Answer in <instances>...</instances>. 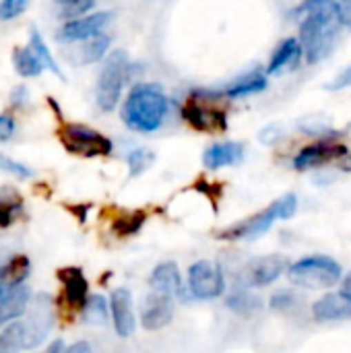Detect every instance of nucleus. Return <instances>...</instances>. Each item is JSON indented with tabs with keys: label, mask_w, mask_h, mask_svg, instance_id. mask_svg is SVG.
<instances>
[{
	"label": "nucleus",
	"mask_w": 351,
	"mask_h": 353,
	"mask_svg": "<svg viewBox=\"0 0 351 353\" xmlns=\"http://www.w3.org/2000/svg\"><path fill=\"white\" fill-rule=\"evenodd\" d=\"M292 19L300 21V46L306 62H321L333 46V37L341 27L339 10L333 0H304L292 12Z\"/></svg>",
	"instance_id": "f257e3e1"
},
{
	"label": "nucleus",
	"mask_w": 351,
	"mask_h": 353,
	"mask_svg": "<svg viewBox=\"0 0 351 353\" xmlns=\"http://www.w3.org/2000/svg\"><path fill=\"white\" fill-rule=\"evenodd\" d=\"M122 122L134 132H155L168 116V97L157 85L141 83L130 89L120 110Z\"/></svg>",
	"instance_id": "f03ea898"
},
{
	"label": "nucleus",
	"mask_w": 351,
	"mask_h": 353,
	"mask_svg": "<svg viewBox=\"0 0 351 353\" xmlns=\"http://www.w3.org/2000/svg\"><path fill=\"white\" fill-rule=\"evenodd\" d=\"M298 211V196L288 192L275 203H271L261 213L252 215L250 219H244L238 225H232L219 234L221 240H257L259 236L267 234L277 219H290Z\"/></svg>",
	"instance_id": "7ed1b4c3"
},
{
	"label": "nucleus",
	"mask_w": 351,
	"mask_h": 353,
	"mask_svg": "<svg viewBox=\"0 0 351 353\" xmlns=\"http://www.w3.org/2000/svg\"><path fill=\"white\" fill-rule=\"evenodd\" d=\"M341 265L327 254L304 256L288 269V277L294 285L306 290H327L341 281Z\"/></svg>",
	"instance_id": "20e7f679"
},
{
	"label": "nucleus",
	"mask_w": 351,
	"mask_h": 353,
	"mask_svg": "<svg viewBox=\"0 0 351 353\" xmlns=\"http://www.w3.org/2000/svg\"><path fill=\"white\" fill-rule=\"evenodd\" d=\"M128 54L124 50H114L106 56L97 87H95V101L101 112H114L120 97L124 83L128 79Z\"/></svg>",
	"instance_id": "39448f33"
},
{
	"label": "nucleus",
	"mask_w": 351,
	"mask_h": 353,
	"mask_svg": "<svg viewBox=\"0 0 351 353\" xmlns=\"http://www.w3.org/2000/svg\"><path fill=\"white\" fill-rule=\"evenodd\" d=\"M58 137H60V143L64 145V149L79 157H106L114 149V145L108 137H103L101 132H97L91 126L77 124V122L64 124L58 130Z\"/></svg>",
	"instance_id": "423d86ee"
},
{
	"label": "nucleus",
	"mask_w": 351,
	"mask_h": 353,
	"mask_svg": "<svg viewBox=\"0 0 351 353\" xmlns=\"http://www.w3.org/2000/svg\"><path fill=\"white\" fill-rule=\"evenodd\" d=\"M188 292L197 300H217L225 292V277L219 265L199 261L188 269Z\"/></svg>",
	"instance_id": "0eeeda50"
},
{
	"label": "nucleus",
	"mask_w": 351,
	"mask_h": 353,
	"mask_svg": "<svg viewBox=\"0 0 351 353\" xmlns=\"http://www.w3.org/2000/svg\"><path fill=\"white\" fill-rule=\"evenodd\" d=\"M182 118L194 130H201V132H221L228 128L225 112L211 105L207 97H201V95H190V99L182 108Z\"/></svg>",
	"instance_id": "6e6552de"
},
{
	"label": "nucleus",
	"mask_w": 351,
	"mask_h": 353,
	"mask_svg": "<svg viewBox=\"0 0 351 353\" xmlns=\"http://www.w3.org/2000/svg\"><path fill=\"white\" fill-rule=\"evenodd\" d=\"M23 325H25V333H27V350L41 345L54 327V302H52V298L46 294H39L31 302L29 316Z\"/></svg>",
	"instance_id": "1a4fd4ad"
},
{
	"label": "nucleus",
	"mask_w": 351,
	"mask_h": 353,
	"mask_svg": "<svg viewBox=\"0 0 351 353\" xmlns=\"http://www.w3.org/2000/svg\"><path fill=\"white\" fill-rule=\"evenodd\" d=\"M112 17H114V12L101 10V12L79 17L74 21H66L60 27L56 37H58V41H64V43H81V41L93 39L103 33V29L112 21Z\"/></svg>",
	"instance_id": "9d476101"
},
{
	"label": "nucleus",
	"mask_w": 351,
	"mask_h": 353,
	"mask_svg": "<svg viewBox=\"0 0 351 353\" xmlns=\"http://www.w3.org/2000/svg\"><path fill=\"white\" fill-rule=\"evenodd\" d=\"M343 157H350V151L345 145L333 143V141H317L298 151V155L294 157V170L306 172V170L321 168L329 161H337Z\"/></svg>",
	"instance_id": "9b49d317"
},
{
	"label": "nucleus",
	"mask_w": 351,
	"mask_h": 353,
	"mask_svg": "<svg viewBox=\"0 0 351 353\" xmlns=\"http://www.w3.org/2000/svg\"><path fill=\"white\" fill-rule=\"evenodd\" d=\"M290 269L288 259L281 254H269V256H261L254 259L248 267H246V283L250 288H265L275 283L285 271Z\"/></svg>",
	"instance_id": "f8f14e48"
},
{
	"label": "nucleus",
	"mask_w": 351,
	"mask_h": 353,
	"mask_svg": "<svg viewBox=\"0 0 351 353\" xmlns=\"http://www.w3.org/2000/svg\"><path fill=\"white\" fill-rule=\"evenodd\" d=\"M110 312H112V321H114V331L118 333V337L128 339L134 333L137 321H134V312H132V294L126 288H118L112 292L110 296Z\"/></svg>",
	"instance_id": "ddd939ff"
},
{
	"label": "nucleus",
	"mask_w": 351,
	"mask_h": 353,
	"mask_svg": "<svg viewBox=\"0 0 351 353\" xmlns=\"http://www.w3.org/2000/svg\"><path fill=\"white\" fill-rule=\"evenodd\" d=\"M174 298L163 294H151L145 298V304L141 308V323L147 331H159L168 327L174 319Z\"/></svg>",
	"instance_id": "4468645a"
},
{
	"label": "nucleus",
	"mask_w": 351,
	"mask_h": 353,
	"mask_svg": "<svg viewBox=\"0 0 351 353\" xmlns=\"http://www.w3.org/2000/svg\"><path fill=\"white\" fill-rule=\"evenodd\" d=\"M58 279L62 283V300L70 310H83L89 300V283L81 269L66 267L58 271Z\"/></svg>",
	"instance_id": "2eb2a0df"
},
{
	"label": "nucleus",
	"mask_w": 351,
	"mask_h": 353,
	"mask_svg": "<svg viewBox=\"0 0 351 353\" xmlns=\"http://www.w3.org/2000/svg\"><path fill=\"white\" fill-rule=\"evenodd\" d=\"M312 314L319 323H331V321H348L351 319V298L343 292L327 294L321 300L314 302Z\"/></svg>",
	"instance_id": "dca6fc26"
},
{
	"label": "nucleus",
	"mask_w": 351,
	"mask_h": 353,
	"mask_svg": "<svg viewBox=\"0 0 351 353\" xmlns=\"http://www.w3.org/2000/svg\"><path fill=\"white\" fill-rule=\"evenodd\" d=\"M149 285L155 294L163 296H180L184 298V285H182V275L176 263H161L153 269L149 277Z\"/></svg>",
	"instance_id": "f3484780"
},
{
	"label": "nucleus",
	"mask_w": 351,
	"mask_h": 353,
	"mask_svg": "<svg viewBox=\"0 0 351 353\" xmlns=\"http://www.w3.org/2000/svg\"><path fill=\"white\" fill-rule=\"evenodd\" d=\"M242 159H244V145L242 143H234V141L215 143L203 155V163L209 170H219V168L236 165Z\"/></svg>",
	"instance_id": "a211bd4d"
},
{
	"label": "nucleus",
	"mask_w": 351,
	"mask_h": 353,
	"mask_svg": "<svg viewBox=\"0 0 351 353\" xmlns=\"http://www.w3.org/2000/svg\"><path fill=\"white\" fill-rule=\"evenodd\" d=\"M29 304H31L29 288H27L25 283L12 288V290L0 300V325H10V323H14L17 319H21V316L27 312Z\"/></svg>",
	"instance_id": "6ab92c4d"
},
{
	"label": "nucleus",
	"mask_w": 351,
	"mask_h": 353,
	"mask_svg": "<svg viewBox=\"0 0 351 353\" xmlns=\"http://www.w3.org/2000/svg\"><path fill=\"white\" fill-rule=\"evenodd\" d=\"M302 54H304V50H302V46H300V41L296 37L283 39L277 46V50L273 52L271 62L267 66V72L269 74H277V72H281L288 66H296V62H300Z\"/></svg>",
	"instance_id": "aec40b11"
},
{
	"label": "nucleus",
	"mask_w": 351,
	"mask_h": 353,
	"mask_svg": "<svg viewBox=\"0 0 351 353\" xmlns=\"http://www.w3.org/2000/svg\"><path fill=\"white\" fill-rule=\"evenodd\" d=\"M110 43H112V39L106 33H101L93 39L81 41V46L74 48V54H68V58L77 64H95L108 54Z\"/></svg>",
	"instance_id": "412c9836"
},
{
	"label": "nucleus",
	"mask_w": 351,
	"mask_h": 353,
	"mask_svg": "<svg viewBox=\"0 0 351 353\" xmlns=\"http://www.w3.org/2000/svg\"><path fill=\"white\" fill-rule=\"evenodd\" d=\"M12 64H14V70L19 77L23 79H33V77H39L43 72V64L39 60V56L29 48H14L12 52Z\"/></svg>",
	"instance_id": "4be33fe9"
},
{
	"label": "nucleus",
	"mask_w": 351,
	"mask_h": 353,
	"mask_svg": "<svg viewBox=\"0 0 351 353\" xmlns=\"http://www.w3.org/2000/svg\"><path fill=\"white\" fill-rule=\"evenodd\" d=\"M267 89V77L263 72H250V74H244L240 77L238 81H234L225 91L223 95L225 97H232V99H238V97H246V95H252V93H261Z\"/></svg>",
	"instance_id": "5701e85b"
},
{
	"label": "nucleus",
	"mask_w": 351,
	"mask_h": 353,
	"mask_svg": "<svg viewBox=\"0 0 351 353\" xmlns=\"http://www.w3.org/2000/svg\"><path fill=\"white\" fill-rule=\"evenodd\" d=\"M27 350V333L23 323H10L0 333V353H21Z\"/></svg>",
	"instance_id": "b1692460"
},
{
	"label": "nucleus",
	"mask_w": 351,
	"mask_h": 353,
	"mask_svg": "<svg viewBox=\"0 0 351 353\" xmlns=\"http://www.w3.org/2000/svg\"><path fill=\"white\" fill-rule=\"evenodd\" d=\"M29 48L39 56V60H41V64H43V68H48L50 72H54L56 77H60V79H64V72H62V68L58 66V62L54 60V56H52V52H50V48L46 46V41H43V37H41V33L33 27L31 29V33H29Z\"/></svg>",
	"instance_id": "393cba45"
},
{
	"label": "nucleus",
	"mask_w": 351,
	"mask_h": 353,
	"mask_svg": "<svg viewBox=\"0 0 351 353\" xmlns=\"http://www.w3.org/2000/svg\"><path fill=\"white\" fill-rule=\"evenodd\" d=\"M23 201L10 188H0V228H8L21 213Z\"/></svg>",
	"instance_id": "a878e982"
},
{
	"label": "nucleus",
	"mask_w": 351,
	"mask_h": 353,
	"mask_svg": "<svg viewBox=\"0 0 351 353\" xmlns=\"http://www.w3.org/2000/svg\"><path fill=\"white\" fill-rule=\"evenodd\" d=\"M108 314H110V306H108L106 298L99 294L89 296V300L83 308V321L87 325H106Z\"/></svg>",
	"instance_id": "bb28decb"
},
{
	"label": "nucleus",
	"mask_w": 351,
	"mask_h": 353,
	"mask_svg": "<svg viewBox=\"0 0 351 353\" xmlns=\"http://www.w3.org/2000/svg\"><path fill=\"white\" fill-rule=\"evenodd\" d=\"M54 6L60 19L74 21L79 17H85L95 6V0H54Z\"/></svg>",
	"instance_id": "cd10ccee"
},
{
	"label": "nucleus",
	"mask_w": 351,
	"mask_h": 353,
	"mask_svg": "<svg viewBox=\"0 0 351 353\" xmlns=\"http://www.w3.org/2000/svg\"><path fill=\"white\" fill-rule=\"evenodd\" d=\"M228 308L234 310V312H242V314H248V312H254L261 308V300L254 298L250 292L246 290H240V292H234L228 300H225Z\"/></svg>",
	"instance_id": "c85d7f7f"
},
{
	"label": "nucleus",
	"mask_w": 351,
	"mask_h": 353,
	"mask_svg": "<svg viewBox=\"0 0 351 353\" xmlns=\"http://www.w3.org/2000/svg\"><path fill=\"white\" fill-rule=\"evenodd\" d=\"M153 159H155V155L149 151V149H134V151H130L128 153V157H126V163H128V172H130V176L134 178V176H141L143 172H147L151 165H153Z\"/></svg>",
	"instance_id": "c756f323"
},
{
	"label": "nucleus",
	"mask_w": 351,
	"mask_h": 353,
	"mask_svg": "<svg viewBox=\"0 0 351 353\" xmlns=\"http://www.w3.org/2000/svg\"><path fill=\"white\" fill-rule=\"evenodd\" d=\"M143 221H145V213H130V215H126V217L116 219L114 232H116L118 236H122V238L132 236V234H137V232L141 230Z\"/></svg>",
	"instance_id": "7c9ffc66"
},
{
	"label": "nucleus",
	"mask_w": 351,
	"mask_h": 353,
	"mask_svg": "<svg viewBox=\"0 0 351 353\" xmlns=\"http://www.w3.org/2000/svg\"><path fill=\"white\" fill-rule=\"evenodd\" d=\"M0 172H6V174H10V176L19 178V180H27V178H31V176H33L31 168H27V165H25V163H21V161L10 159L8 155H0Z\"/></svg>",
	"instance_id": "2f4dec72"
},
{
	"label": "nucleus",
	"mask_w": 351,
	"mask_h": 353,
	"mask_svg": "<svg viewBox=\"0 0 351 353\" xmlns=\"http://www.w3.org/2000/svg\"><path fill=\"white\" fill-rule=\"evenodd\" d=\"M29 6V0H0V21H12L23 14Z\"/></svg>",
	"instance_id": "473e14b6"
},
{
	"label": "nucleus",
	"mask_w": 351,
	"mask_h": 353,
	"mask_svg": "<svg viewBox=\"0 0 351 353\" xmlns=\"http://www.w3.org/2000/svg\"><path fill=\"white\" fill-rule=\"evenodd\" d=\"M271 308L273 310H288V308H292V306H296L298 302H296V294L294 292H290V290H281V292H277V294H273V298H271Z\"/></svg>",
	"instance_id": "72a5a7b5"
},
{
	"label": "nucleus",
	"mask_w": 351,
	"mask_h": 353,
	"mask_svg": "<svg viewBox=\"0 0 351 353\" xmlns=\"http://www.w3.org/2000/svg\"><path fill=\"white\" fill-rule=\"evenodd\" d=\"M14 134V118L10 114H0V143L10 141Z\"/></svg>",
	"instance_id": "f704fd0d"
},
{
	"label": "nucleus",
	"mask_w": 351,
	"mask_h": 353,
	"mask_svg": "<svg viewBox=\"0 0 351 353\" xmlns=\"http://www.w3.org/2000/svg\"><path fill=\"white\" fill-rule=\"evenodd\" d=\"M337 10H339V19H341V27L351 29V0H333Z\"/></svg>",
	"instance_id": "c9c22d12"
},
{
	"label": "nucleus",
	"mask_w": 351,
	"mask_h": 353,
	"mask_svg": "<svg viewBox=\"0 0 351 353\" xmlns=\"http://www.w3.org/2000/svg\"><path fill=\"white\" fill-rule=\"evenodd\" d=\"M345 87H351V66L350 68H345L331 85H329V89H333V91H339V89H345Z\"/></svg>",
	"instance_id": "e433bc0d"
},
{
	"label": "nucleus",
	"mask_w": 351,
	"mask_h": 353,
	"mask_svg": "<svg viewBox=\"0 0 351 353\" xmlns=\"http://www.w3.org/2000/svg\"><path fill=\"white\" fill-rule=\"evenodd\" d=\"M27 95H29L27 87H25V85H19V87H14V91L10 93V103H12V105H23V103L27 101Z\"/></svg>",
	"instance_id": "4c0bfd02"
},
{
	"label": "nucleus",
	"mask_w": 351,
	"mask_h": 353,
	"mask_svg": "<svg viewBox=\"0 0 351 353\" xmlns=\"http://www.w3.org/2000/svg\"><path fill=\"white\" fill-rule=\"evenodd\" d=\"M64 353H91V345L87 341H79V343H72L70 347H66Z\"/></svg>",
	"instance_id": "58836bf2"
},
{
	"label": "nucleus",
	"mask_w": 351,
	"mask_h": 353,
	"mask_svg": "<svg viewBox=\"0 0 351 353\" xmlns=\"http://www.w3.org/2000/svg\"><path fill=\"white\" fill-rule=\"evenodd\" d=\"M64 343H62V339H56L54 343H50V347L46 350V353H64Z\"/></svg>",
	"instance_id": "ea45409f"
},
{
	"label": "nucleus",
	"mask_w": 351,
	"mask_h": 353,
	"mask_svg": "<svg viewBox=\"0 0 351 353\" xmlns=\"http://www.w3.org/2000/svg\"><path fill=\"white\" fill-rule=\"evenodd\" d=\"M341 292H343V294H348V296L351 298V271H350V275L343 279V288H341Z\"/></svg>",
	"instance_id": "a19ab883"
}]
</instances>
